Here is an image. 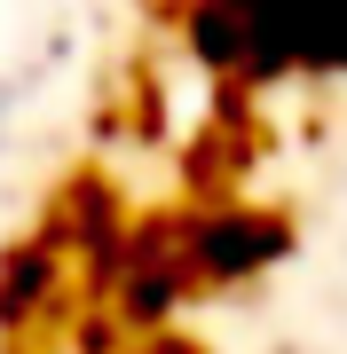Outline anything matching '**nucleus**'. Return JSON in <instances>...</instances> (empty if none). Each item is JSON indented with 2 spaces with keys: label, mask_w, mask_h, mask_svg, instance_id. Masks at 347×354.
<instances>
[{
  "label": "nucleus",
  "mask_w": 347,
  "mask_h": 354,
  "mask_svg": "<svg viewBox=\"0 0 347 354\" xmlns=\"http://www.w3.org/2000/svg\"><path fill=\"white\" fill-rule=\"evenodd\" d=\"M284 221H269V213H221V221H206L190 236V260H197V276H253V268H269L276 252H284Z\"/></svg>",
  "instance_id": "nucleus-1"
},
{
  "label": "nucleus",
  "mask_w": 347,
  "mask_h": 354,
  "mask_svg": "<svg viewBox=\"0 0 347 354\" xmlns=\"http://www.w3.org/2000/svg\"><path fill=\"white\" fill-rule=\"evenodd\" d=\"M0 118H8V87H0Z\"/></svg>",
  "instance_id": "nucleus-2"
}]
</instances>
